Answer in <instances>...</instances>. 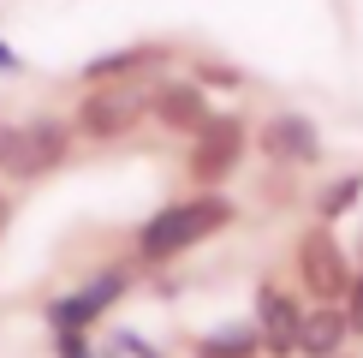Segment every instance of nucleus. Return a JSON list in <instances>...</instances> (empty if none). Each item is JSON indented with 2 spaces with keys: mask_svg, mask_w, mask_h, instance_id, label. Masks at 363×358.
I'll return each mask as SVG.
<instances>
[{
  "mask_svg": "<svg viewBox=\"0 0 363 358\" xmlns=\"http://www.w3.org/2000/svg\"><path fill=\"white\" fill-rule=\"evenodd\" d=\"M238 209L220 197V191H196V197H179L167 209H155V215L138 227V257L143 263H173L185 257V251H196L203 239H215L220 227H233Z\"/></svg>",
  "mask_w": 363,
  "mask_h": 358,
  "instance_id": "nucleus-1",
  "label": "nucleus"
},
{
  "mask_svg": "<svg viewBox=\"0 0 363 358\" xmlns=\"http://www.w3.org/2000/svg\"><path fill=\"white\" fill-rule=\"evenodd\" d=\"M72 156V126L66 119H24V126L0 131V173L6 179H48Z\"/></svg>",
  "mask_w": 363,
  "mask_h": 358,
  "instance_id": "nucleus-2",
  "label": "nucleus"
},
{
  "mask_svg": "<svg viewBox=\"0 0 363 358\" xmlns=\"http://www.w3.org/2000/svg\"><path fill=\"white\" fill-rule=\"evenodd\" d=\"M143 114L149 108L131 84H84L78 108H72V131L89 138V143H119L125 131H138Z\"/></svg>",
  "mask_w": 363,
  "mask_h": 358,
  "instance_id": "nucleus-3",
  "label": "nucleus"
},
{
  "mask_svg": "<svg viewBox=\"0 0 363 358\" xmlns=\"http://www.w3.org/2000/svg\"><path fill=\"white\" fill-rule=\"evenodd\" d=\"M292 263H298V281H304V293L315 298V305H334V298H345L352 263H345L334 227H322V221H315V227H304V233H298Z\"/></svg>",
  "mask_w": 363,
  "mask_h": 358,
  "instance_id": "nucleus-4",
  "label": "nucleus"
},
{
  "mask_svg": "<svg viewBox=\"0 0 363 358\" xmlns=\"http://www.w3.org/2000/svg\"><path fill=\"white\" fill-rule=\"evenodd\" d=\"M238 161H245V126H238L233 114H208V126L191 138V179L196 185H220L226 173H238Z\"/></svg>",
  "mask_w": 363,
  "mask_h": 358,
  "instance_id": "nucleus-5",
  "label": "nucleus"
},
{
  "mask_svg": "<svg viewBox=\"0 0 363 358\" xmlns=\"http://www.w3.org/2000/svg\"><path fill=\"white\" fill-rule=\"evenodd\" d=\"M256 138H262V156L280 161V168H315V161H322V131H315V119L298 114V108L268 114Z\"/></svg>",
  "mask_w": 363,
  "mask_h": 358,
  "instance_id": "nucleus-6",
  "label": "nucleus"
},
{
  "mask_svg": "<svg viewBox=\"0 0 363 358\" xmlns=\"http://www.w3.org/2000/svg\"><path fill=\"white\" fill-rule=\"evenodd\" d=\"M113 298H125V268H101L96 281L60 293L54 305H48V322L54 328H89L96 317H108V310H113Z\"/></svg>",
  "mask_w": 363,
  "mask_h": 358,
  "instance_id": "nucleus-7",
  "label": "nucleus"
},
{
  "mask_svg": "<svg viewBox=\"0 0 363 358\" xmlns=\"http://www.w3.org/2000/svg\"><path fill=\"white\" fill-rule=\"evenodd\" d=\"M143 108L161 119L167 131H179V138H196V131L208 126V96H203V84H191V78H167V84H155L143 96Z\"/></svg>",
  "mask_w": 363,
  "mask_h": 358,
  "instance_id": "nucleus-8",
  "label": "nucleus"
},
{
  "mask_svg": "<svg viewBox=\"0 0 363 358\" xmlns=\"http://www.w3.org/2000/svg\"><path fill=\"white\" fill-rule=\"evenodd\" d=\"M298 317H304V305H298L286 287H256V340H262L268 358H292V335H298Z\"/></svg>",
  "mask_w": 363,
  "mask_h": 358,
  "instance_id": "nucleus-9",
  "label": "nucleus"
},
{
  "mask_svg": "<svg viewBox=\"0 0 363 358\" xmlns=\"http://www.w3.org/2000/svg\"><path fill=\"white\" fill-rule=\"evenodd\" d=\"M345 340H352V328H345L340 305H304L298 335H292V358H334Z\"/></svg>",
  "mask_w": 363,
  "mask_h": 358,
  "instance_id": "nucleus-10",
  "label": "nucleus"
},
{
  "mask_svg": "<svg viewBox=\"0 0 363 358\" xmlns=\"http://www.w3.org/2000/svg\"><path fill=\"white\" fill-rule=\"evenodd\" d=\"M155 60H167V48L161 42H131V48H108V54H96L89 66L78 72L84 84H131L138 72H149Z\"/></svg>",
  "mask_w": 363,
  "mask_h": 358,
  "instance_id": "nucleus-11",
  "label": "nucleus"
},
{
  "mask_svg": "<svg viewBox=\"0 0 363 358\" xmlns=\"http://www.w3.org/2000/svg\"><path fill=\"white\" fill-rule=\"evenodd\" d=\"M256 352H262L256 328H226V335H203L196 340V358H256Z\"/></svg>",
  "mask_w": 363,
  "mask_h": 358,
  "instance_id": "nucleus-12",
  "label": "nucleus"
},
{
  "mask_svg": "<svg viewBox=\"0 0 363 358\" xmlns=\"http://www.w3.org/2000/svg\"><path fill=\"white\" fill-rule=\"evenodd\" d=\"M363 197V173H345V179H334V185L322 191V197H315V221H322V227H334V221L345 215V209H352Z\"/></svg>",
  "mask_w": 363,
  "mask_h": 358,
  "instance_id": "nucleus-13",
  "label": "nucleus"
},
{
  "mask_svg": "<svg viewBox=\"0 0 363 358\" xmlns=\"http://www.w3.org/2000/svg\"><path fill=\"white\" fill-rule=\"evenodd\" d=\"M54 352H60V358H96L89 328H54Z\"/></svg>",
  "mask_w": 363,
  "mask_h": 358,
  "instance_id": "nucleus-14",
  "label": "nucleus"
},
{
  "mask_svg": "<svg viewBox=\"0 0 363 358\" xmlns=\"http://www.w3.org/2000/svg\"><path fill=\"white\" fill-rule=\"evenodd\" d=\"M345 328H352V335H363V268H357V275L352 281H345Z\"/></svg>",
  "mask_w": 363,
  "mask_h": 358,
  "instance_id": "nucleus-15",
  "label": "nucleus"
},
{
  "mask_svg": "<svg viewBox=\"0 0 363 358\" xmlns=\"http://www.w3.org/2000/svg\"><path fill=\"white\" fill-rule=\"evenodd\" d=\"M191 84H226V90H238L245 78H238V66H220V60H203V66H196V78Z\"/></svg>",
  "mask_w": 363,
  "mask_h": 358,
  "instance_id": "nucleus-16",
  "label": "nucleus"
},
{
  "mask_svg": "<svg viewBox=\"0 0 363 358\" xmlns=\"http://www.w3.org/2000/svg\"><path fill=\"white\" fill-rule=\"evenodd\" d=\"M113 352H125V358H161L155 347H143L138 335H119V340H113Z\"/></svg>",
  "mask_w": 363,
  "mask_h": 358,
  "instance_id": "nucleus-17",
  "label": "nucleus"
},
{
  "mask_svg": "<svg viewBox=\"0 0 363 358\" xmlns=\"http://www.w3.org/2000/svg\"><path fill=\"white\" fill-rule=\"evenodd\" d=\"M18 72H24L18 48H12V42H0V78H18Z\"/></svg>",
  "mask_w": 363,
  "mask_h": 358,
  "instance_id": "nucleus-18",
  "label": "nucleus"
},
{
  "mask_svg": "<svg viewBox=\"0 0 363 358\" xmlns=\"http://www.w3.org/2000/svg\"><path fill=\"white\" fill-rule=\"evenodd\" d=\"M6 221H12V203H6V197H0V233H6Z\"/></svg>",
  "mask_w": 363,
  "mask_h": 358,
  "instance_id": "nucleus-19",
  "label": "nucleus"
},
{
  "mask_svg": "<svg viewBox=\"0 0 363 358\" xmlns=\"http://www.w3.org/2000/svg\"><path fill=\"white\" fill-rule=\"evenodd\" d=\"M0 131H6V119H0Z\"/></svg>",
  "mask_w": 363,
  "mask_h": 358,
  "instance_id": "nucleus-20",
  "label": "nucleus"
},
{
  "mask_svg": "<svg viewBox=\"0 0 363 358\" xmlns=\"http://www.w3.org/2000/svg\"><path fill=\"white\" fill-rule=\"evenodd\" d=\"M334 358H340V352H334Z\"/></svg>",
  "mask_w": 363,
  "mask_h": 358,
  "instance_id": "nucleus-21",
  "label": "nucleus"
}]
</instances>
